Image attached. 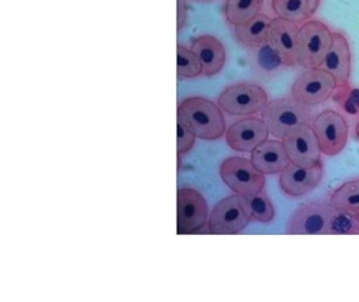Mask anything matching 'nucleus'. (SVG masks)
<instances>
[{
	"mask_svg": "<svg viewBox=\"0 0 359 302\" xmlns=\"http://www.w3.org/2000/svg\"><path fill=\"white\" fill-rule=\"evenodd\" d=\"M177 118L201 140L215 142L226 133L224 111L205 97L183 99L178 107Z\"/></svg>",
	"mask_w": 359,
	"mask_h": 302,
	"instance_id": "f257e3e1",
	"label": "nucleus"
},
{
	"mask_svg": "<svg viewBox=\"0 0 359 302\" xmlns=\"http://www.w3.org/2000/svg\"><path fill=\"white\" fill-rule=\"evenodd\" d=\"M262 116L269 133L278 140H283L294 128L311 125L315 118L311 108L299 104L292 97L269 101Z\"/></svg>",
	"mask_w": 359,
	"mask_h": 302,
	"instance_id": "f03ea898",
	"label": "nucleus"
},
{
	"mask_svg": "<svg viewBox=\"0 0 359 302\" xmlns=\"http://www.w3.org/2000/svg\"><path fill=\"white\" fill-rule=\"evenodd\" d=\"M332 34L320 20H307L299 29L296 61L302 67L318 69L332 42Z\"/></svg>",
	"mask_w": 359,
	"mask_h": 302,
	"instance_id": "7ed1b4c3",
	"label": "nucleus"
},
{
	"mask_svg": "<svg viewBox=\"0 0 359 302\" xmlns=\"http://www.w3.org/2000/svg\"><path fill=\"white\" fill-rule=\"evenodd\" d=\"M269 98L262 86L252 82H237L226 86L218 97V105L231 116H255L262 113Z\"/></svg>",
	"mask_w": 359,
	"mask_h": 302,
	"instance_id": "20e7f679",
	"label": "nucleus"
},
{
	"mask_svg": "<svg viewBox=\"0 0 359 302\" xmlns=\"http://www.w3.org/2000/svg\"><path fill=\"white\" fill-rule=\"evenodd\" d=\"M250 221L252 214L248 198L236 193L215 205L208 226L210 233L215 235H236L240 234Z\"/></svg>",
	"mask_w": 359,
	"mask_h": 302,
	"instance_id": "39448f33",
	"label": "nucleus"
},
{
	"mask_svg": "<svg viewBox=\"0 0 359 302\" xmlns=\"http://www.w3.org/2000/svg\"><path fill=\"white\" fill-rule=\"evenodd\" d=\"M224 183L234 193L249 198L262 192L265 187V176L245 158L233 156L224 160L219 167Z\"/></svg>",
	"mask_w": 359,
	"mask_h": 302,
	"instance_id": "423d86ee",
	"label": "nucleus"
},
{
	"mask_svg": "<svg viewBox=\"0 0 359 302\" xmlns=\"http://www.w3.org/2000/svg\"><path fill=\"white\" fill-rule=\"evenodd\" d=\"M338 82L326 70L311 69L294 81L291 97L304 107H316L327 101L338 88Z\"/></svg>",
	"mask_w": 359,
	"mask_h": 302,
	"instance_id": "0eeeda50",
	"label": "nucleus"
},
{
	"mask_svg": "<svg viewBox=\"0 0 359 302\" xmlns=\"http://www.w3.org/2000/svg\"><path fill=\"white\" fill-rule=\"evenodd\" d=\"M335 208L322 200L302 203L287 223L290 235H326L327 226Z\"/></svg>",
	"mask_w": 359,
	"mask_h": 302,
	"instance_id": "6e6552de",
	"label": "nucleus"
},
{
	"mask_svg": "<svg viewBox=\"0 0 359 302\" xmlns=\"http://www.w3.org/2000/svg\"><path fill=\"white\" fill-rule=\"evenodd\" d=\"M311 127L318 136L322 153L326 156H337L346 148L348 124L341 113L331 109L320 111L315 116Z\"/></svg>",
	"mask_w": 359,
	"mask_h": 302,
	"instance_id": "1a4fd4ad",
	"label": "nucleus"
},
{
	"mask_svg": "<svg viewBox=\"0 0 359 302\" xmlns=\"http://www.w3.org/2000/svg\"><path fill=\"white\" fill-rule=\"evenodd\" d=\"M178 234H196L209 222L208 202L194 188H180L177 196Z\"/></svg>",
	"mask_w": 359,
	"mask_h": 302,
	"instance_id": "9d476101",
	"label": "nucleus"
},
{
	"mask_svg": "<svg viewBox=\"0 0 359 302\" xmlns=\"http://www.w3.org/2000/svg\"><path fill=\"white\" fill-rule=\"evenodd\" d=\"M281 142L291 163L296 165L311 167L320 161V144L311 125L294 128Z\"/></svg>",
	"mask_w": 359,
	"mask_h": 302,
	"instance_id": "9b49d317",
	"label": "nucleus"
},
{
	"mask_svg": "<svg viewBox=\"0 0 359 302\" xmlns=\"http://www.w3.org/2000/svg\"><path fill=\"white\" fill-rule=\"evenodd\" d=\"M323 179L322 161L311 167H302L290 163L280 174L278 186L290 198H302L313 191Z\"/></svg>",
	"mask_w": 359,
	"mask_h": 302,
	"instance_id": "f8f14e48",
	"label": "nucleus"
},
{
	"mask_svg": "<svg viewBox=\"0 0 359 302\" xmlns=\"http://www.w3.org/2000/svg\"><path fill=\"white\" fill-rule=\"evenodd\" d=\"M269 129L262 118L246 116L226 129V143L233 151L252 152L269 136Z\"/></svg>",
	"mask_w": 359,
	"mask_h": 302,
	"instance_id": "ddd939ff",
	"label": "nucleus"
},
{
	"mask_svg": "<svg viewBox=\"0 0 359 302\" xmlns=\"http://www.w3.org/2000/svg\"><path fill=\"white\" fill-rule=\"evenodd\" d=\"M299 29L300 27H297V23L278 16L272 19L269 26L268 43L276 53L280 62L288 67L297 64L296 48Z\"/></svg>",
	"mask_w": 359,
	"mask_h": 302,
	"instance_id": "4468645a",
	"label": "nucleus"
},
{
	"mask_svg": "<svg viewBox=\"0 0 359 302\" xmlns=\"http://www.w3.org/2000/svg\"><path fill=\"white\" fill-rule=\"evenodd\" d=\"M318 69L332 74L339 86H346L348 83L351 76V50L347 38L341 32L332 34L331 46Z\"/></svg>",
	"mask_w": 359,
	"mask_h": 302,
	"instance_id": "2eb2a0df",
	"label": "nucleus"
},
{
	"mask_svg": "<svg viewBox=\"0 0 359 302\" xmlns=\"http://www.w3.org/2000/svg\"><path fill=\"white\" fill-rule=\"evenodd\" d=\"M191 50L201 62L205 77L217 76L226 64V48L214 35L196 36L191 42Z\"/></svg>",
	"mask_w": 359,
	"mask_h": 302,
	"instance_id": "dca6fc26",
	"label": "nucleus"
},
{
	"mask_svg": "<svg viewBox=\"0 0 359 302\" xmlns=\"http://www.w3.org/2000/svg\"><path fill=\"white\" fill-rule=\"evenodd\" d=\"M250 160L264 175L281 174L291 163L283 142L268 139L250 152Z\"/></svg>",
	"mask_w": 359,
	"mask_h": 302,
	"instance_id": "f3484780",
	"label": "nucleus"
},
{
	"mask_svg": "<svg viewBox=\"0 0 359 302\" xmlns=\"http://www.w3.org/2000/svg\"><path fill=\"white\" fill-rule=\"evenodd\" d=\"M272 19L268 15L259 14L240 26L234 27V36L237 42L246 48H262L268 43V32Z\"/></svg>",
	"mask_w": 359,
	"mask_h": 302,
	"instance_id": "a211bd4d",
	"label": "nucleus"
},
{
	"mask_svg": "<svg viewBox=\"0 0 359 302\" xmlns=\"http://www.w3.org/2000/svg\"><path fill=\"white\" fill-rule=\"evenodd\" d=\"M320 0H272L271 7L278 18L294 23L307 22L319 8Z\"/></svg>",
	"mask_w": 359,
	"mask_h": 302,
	"instance_id": "6ab92c4d",
	"label": "nucleus"
},
{
	"mask_svg": "<svg viewBox=\"0 0 359 302\" xmlns=\"http://www.w3.org/2000/svg\"><path fill=\"white\" fill-rule=\"evenodd\" d=\"M264 0H226L225 18L231 26H240L259 15Z\"/></svg>",
	"mask_w": 359,
	"mask_h": 302,
	"instance_id": "aec40b11",
	"label": "nucleus"
},
{
	"mask_svg": "<svg viewBox=\"0 0 359 302\" xmlns=\"http://www.w3.org/2000/svg\"><path fill=\"white\" fill-rule=\"evenodd\" d=\"M330 205L337 210L355 212L359 210V177L343 183L339 188L331 193Z\"/></svg>",
	"mask_w": 359,
	"mask_h": 302,
	"instance_id": "412c9836",
	"label": "nucleus"
},
{
	"mask_svg": "<svg viewBox=\"0 0 359 302\" xmlns=\"http://www.w3.org/2000/svg\"><path fill=\"white\" fill-rule=\"evenodd\" d=\"M326 235H359V222L355 214L335 208L327 226Z\"/></svg>",
	"mask_w": 359,
	"mask_h": 302,
	"instance_id": "4be33fe9",
	"label": "nucleus"
},
{
	"mask_svg": "<svg viewBox=\"0 0 359 302\" xmlns=\"http://www.w3.org/2000/svg\"><path fill=\"white\" fill-rule=\"evenodd\" d=\"M177 76L178 80H191L202 76V66L194 51L182 45L177 48Z\"/></svg>",
	"mask_w": 359,
	"mask_h": 302,
	"instance_id": "5701e85b",
	"label": "nucleus"
},
{
	"mask_svg": "<svg viewBox=\"0 0 359 302\" xmlns=\"http://www.w3.org/2000/svg\"><path fill=\"white\" fill-rule=\"evenodd\" d=\"M248 203L252 214V221L260 223H269L273 221L275 207L272 200L264 192L249 196Z\"/></svg>",
	"mask_w": 359,
	"mask_h": 302,
	"instance_id": "b1692460",
	"label": "nucleus"
},
{
	"mask_svg": "<svg viewBox=\"0 0 359 302\" xmlns=\"http://www.w3.org/2000/svg\"><path fill=\"white\" fill-rule=\"evenodd\" d=\"M196 136L177 118V151L178 156L189 153L196 145Z\"/></svg>",
	"mask_w": 359,
	"mask_h": 302,
	"instance_id": "393cba45",
	"label": "nucleus"
},
{
	"mask_svg": "<svg viewBox=\"0 0 359 302\" xmlns=\"http://www.w3.org/2000/svg\"><path fill=\"white\" fill-rule=\"evenodd\" d=\"M187 20V1L177 0V30L180 32Z\"/></svg>",
	"mask_w": 359,
	"mask_h": 302,
	"instance_id": "a878e982",
	"label": "nucleus"
},
{
	"mask_svg": "<svg viewBox=\"0 0 359 302\" xmlns=\"http://www.w3.org/2000/svg\"><path fill=\"white\" fill-rule=\"evenodd\" d=\"M354 137L359 142V121L357 123V125H355V129H354Z\"/></svg>",
	"mask_w": 359,
	"mask_h": 302,
	"instance_id": "bb28decb",
	"label": "nucleus"
},
{
	"mask_svg": "<svg viewBox=\"0 0 359 302\" xmlns=\"http://www.w3.org/2000/svg\"><path fill=\"white\" fill-rule=\"evenodd\" d=\"M354 214H355V217H357V219H358V222H359V210H357V211H355V212H354Z\"/></svg>",
	"mask_w": 359,
	"mask_h": 302,
	"instance_id": "cd10ccee",
	"label": "nucleus"
},
{
	"mask_svg": "<svg viewBox=\"0 0 359 302\" xmlns=\"http://www.w3.org/2000/svg\"><path fill=\"white\" fill-rule=\"evenodd\" d=\"M201 1H212V0H201Z\"/></svg>",
	"mask_w": 359,
	"mask_h": 302,
	"instance_id": "c85d7f7f",
	"label": "nucleus"
}]
</instances>
